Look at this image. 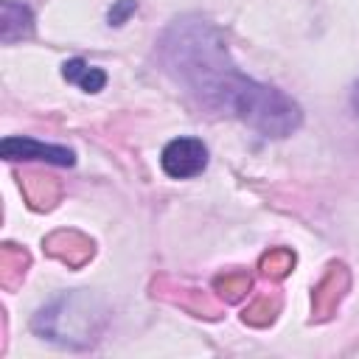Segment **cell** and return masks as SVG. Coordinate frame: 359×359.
Returning a JSON list of instances; mask_svg holds the SVG:
<instances>
[{
  "label": "cell",
  "instance_id": "obj_15",
  "mask_svg": "<svg viewBox=\"0 0 359 359\" xmlns=\"http://www.w3.org/2000/svg\"><path fill=\"white\" fill-rule=\"evenodd\" d=\"M351 104H353V109H356V115H359V81L353 84V93H351Z\"/></svg>",
  "mask_w": 359,
  "mask_h": 359
},
{
  "label": "cell",
  "instance_id": "obj_9",
  "mask_svg": "<svg viewBox=\"0 0 359 359\" xmlns=\"http://www.w3.org/2000/svg\"><path fill=\"white\" fill-rule=\"evenodd\" d=\"M62 76H65V81H70V84H79L84 93H101L104 90V84H107V73L101 70V67H93V65H87L84 59H67L65 65H62Z\"/></svg>",
  "mask_w": 359,
  "mask_h": 359
},
{
  "label": "cell",
  "instance_id": "obj_3",
  "mask_svg": "<svg viewBox=\"0 0 359 359\" xmlns=\"http://www.w3.org/2000/svg\"><path fill=\"white\" fill-rule=\"evenodd\" d=\"M348 289H351V272H348V266L339 264V261L328 264L325 275L317 280V286L311 292V314H314V320L334 317Z\"/></svg>",
  "mask_w": 359,
  "mask_h": 359
},
{
  "label": "cell",
  "instance_id": "obj_6",
  "mask_svg": "<svg viewBox=\"0 0 359 359\" xmlns=\"http://www.w3.org/2000/svg\"><path fill=\"white\" fill-rule=\"evenodd\" d=\"M34 34V14L28 6L17 0L0 3V39L3 45H14L20 39H28Z\"/></svg>",
  "mask_w": 359,
  "mask_h": 359
},
{
  "label": "cell",
  "instance_id": "obj_7",
  "mask_svg": "<svg viewBox=\"0 0 359 359\" xmlns=\"http://www.w3.org/2000/svg\"><path fill=\"white\" fill-rule=\"evenodd\" d=\"M20 188H22V194H25V199L34 210H50L62 196V188H59L56 177H48V174H39V171H25L20 177Z\"/></svg>",
  "mask_w": 359,
  "mask_h": 359
},
{
  "label": "cell",
  "instance_id": "obj_4",
  "mask_svg": "<svg viewBox=\"0 0 359 359\" xmlns=\"http://www.w3.org/2000/svg\"><path fill=\"white\" fill-rule=\"evenodd\" d=\"M0 154L6 160H45L53 165H73L76 154L67 146H56V143H42L34 137H20L11 135L0 143Z\"/></svg>",
  "mask_w": 359,
  "mask_h": 359
},
{
  "label": "cell",
  "instance_id": "obj_11",
  "mask_svg": "<svg viewBox=\"0 0 359 359\" xmlns=\"http://www.w3.org/2000/svg\"><path fill=\"white\" fill-rule=\"evenodd\" d=\"M280 311V294L278 292H261L258 297H252L247 303V309L241 311V320L247 325H255V328H264L269 325Z\"/></svg>",
  "mask_w": 359,
  "mask_h": 359
},
{
  "label": "cell",
  "instance_id": "obj_8",
  "mask_svg": "<svg viewBox=\"0 0 359 359\" xmlns=\"http://www.w3.org/2000/svg\"><path fill=\"white\" fill-rule=\"evenodd\" d=\"M177 292H180V294H165L163 300H168V303H174V306H180V309H185V311H191V314H196V317H208V320H216V317H219V303H216L208 292L194 289V286H185V283H180Z\"/></svg>",
  "mask_w": 359,
  "mask_h": 359
},
{
  "label": "cell",
  "instance_id": "obj_14",
  "mask_svg": "<svg viewBox=\"0 0 359 359\" xmlns=\"http://www.w3.org/2000/svg\"><path fill=\"white\" fill-rule=\"evenodd\" d=\"M137 8V0H118L112 8H109V25H123L129 20V14H135Z\"/></svg>",
  "mask_w": 359,
  "mask_h": 359
},
{
  "label": "cell",
  "instance_id": "obj_10",
  "mask_svg": "<svg viewBox=\"0 0 359 359\" xmlns=\"http://www.w3.org/2000/svg\"><path fill=\"white\" fill-rule=\"evenodd\" d=\"M28 264H31V258H28V252L22 247L3 244V250H0V283L6 289H14L25 278Z\"/></svg>",
  "mask_w": 359,
  "mask_h": 359
},
{
  "label": "cell",
  "instance_id": "obj_12",
  "mask_svg": "<svg viewBox=\"0 0 359 359\" xmlns=\"http://www.w3.org/2000/svg\"><path fill=\"white\" fill-rule=\"evenodd\" d=\"M213 289L224 303H238L250 289H252V278L244 269H230L213 278Z\"/></svg>",
  "mask_w": 359,
  "mask_h": 359
},
{
  "label": "cell",
  "instance_id": "obj_13",
  "mask_svg": "<svg viewBox=\"0 0 359 359\" xmlns=\"http://www.w3.org/2000/svg\"><path fill=\"white\" fill-rule=\"evenodd\" d=\"M258 266H261V272L266 278L280 280V278H286L294 269V252L289 247H275V250H269V252L261 255V264Z\"/></svg>",
  "mask_w": 359,
  "mask_h": 359
},
{
  "label": "cell",
  "instance_id": "obj_2",
  "mask_svg": "<svg viewBox=\"0 0 359 359\" xmlns=\"http://www.w3.org/2000/svg\"><path fill=\"white\" fill-rule=\"evenodd\" d=\"M160 165L171 180H191L208 168V146L199 137H174L165 143Z\"/></svg>",
  "mask_w": 359,
  "mask_h": 359
},
{
  "label": "cell",
  "instance_id": "obj_1",
  "mask_svg": "<svg viewBox=\"0 0 359 359\" xmlns=\"http://www.w3.org/2000/svg\"><path fill=\"white\" fill-rule=\"evenodd\" d=\"M157 59L199 107L233 115L264 137H286L303 123V109L294 98L236 67L219 28L208 20H174L157 42Z\"/></svg>",
  "mask_w": 359,
  "mask_h": 359
},
{
  "label": "cell",
  "instance_id": "obj_5",
  "mask_svg": "<svg viewBox=\"0 0 359 359\" xmlns=\"http://www.w3.org/2000/svg\"><path fill=\"white\" fill-rule=\"evenodd\" d=\"M45 252L53 255L56 261L67 264L70 269H79V266H84V264L93 258L95 247H93V241H90L84 233H79V230H56V233H50V236L45 238Z\"/></svg>",
  "mask_w": 359,
  "mask_h": 359
}]
</instances>
